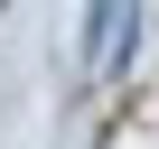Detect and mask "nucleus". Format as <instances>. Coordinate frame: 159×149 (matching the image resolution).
<instances>
[{
  "mask_svg": "<svg viewBox=\"0 0 159 149\" xmlns=\"http://www.w3.org/2000/svg\"><path fill=\"white\" fill-rule=\"evenodd\" d=\"M122 47H131V0H84V56L122 65Z\"/></svg>",
  "mask_w": 159,
  "mask_h": 149,
  "instance_id": "nucleus-1",
  "label": "nucleus"
},
{
  "mask_svg": "<svg viewBox=\"0 0 159 149\" xmlns=\"http://www.w3.org/2000/svg\"><path fill=\"white\" fill-rule=\"evenodd\" d=\"M0 10H10V0H0Z\"/></svg>",
  "mask_w": 159,
  "mask_h": 149,
  "instance_id": "nucleus-2",
  "label": "nucleus"
}]
</instances>
